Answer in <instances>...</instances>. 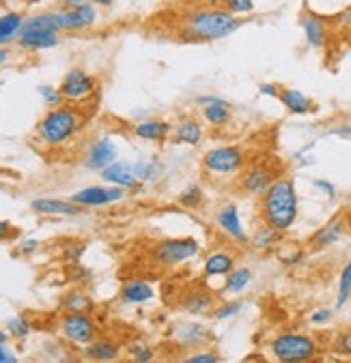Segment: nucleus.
<instances>
[{"instance_id": "f257e3e1", "label": "nucleus", "mask_w": 351, "mask_h": 363, "mask_svg": "<svg viewBox=\"0 0 351 363\" xmlns=\"http://www.w3.org/2000/svg\"><path fill=\"white\" fill-rule=\"evenodd\" d=\"M263 222L276 230H289L298 220V191L296 183L287 177H278L261 196Z\"/></svg>"}, {"instance_id": "f03ea898", "label": "nucleus", "mask_w": 351, "mask_h": 363, "mask_svg": "<svg viewBox=\"0 0 351 363\" xmlns=\"http://www.w3.org/2000/svg\"><path fill=\"white\" fill-rule=\"evenodd\" d=\"M242 26V20L229 11H194L183 22V33L192 41H218L231 37Z\"/></svg>"}, {"instance_id": "7ed1b4c3", "label": "nucleus", "mask_w": 351, "mask_h": 363, "mask_svg": "<svg viewBox=\"0 0 351 363\" xmlns=\"http://www.w3.org/2000/svg\"><path fill=\"white\" fill-rule=\"evenodd\" d=\"M82 114L76 108L56 106L37 125V135L48 147H60L82 129Z\"/></svg>"}, {"instance_id": "20e7f679", "label": "nucleus", "mask_w": 351, "mask_h": 363, "mask_svg": "<svg viewBox=\"0 0 351 363\" xmlns=\"http://www.w3.org/2000/svg\"><path fill=\"white\" fill-rule=\"evenodd\" d=\"M60 41V28L56 22V11L52 13H39L28 20H24L22 30L18 35V45L22 50H50L58 45Z\"/></svg>"}, {"instance_id": "39448f33", "label": "nucleus", "mask_w": 351, "mask_h": 363, "mask_svg": "<svg viewBox=\"0 0 351 363\" xmlns=\"http://www.w3.org/2000/svg\"><path fill=\"white\" fill-rule=\"evenodd\" d=\"M271 354L278 361L285 363H302V361H310L317 357L319 346L310 335L304 333H283L276 335L269 344Z\"/></svg>"}, {"instance_id": "423d86ee", "label": "nucleus", "mask_w": 351, "mask_h": 363, "mask_svg": "<svg viewBox=\"0 0 351 363\" xmlns=\"http://www.w3.org/2000/svg\"><path fill=\"white\" fill-rule=\"evenodd\" d=\"M246 164L244 153L237 147H220V149H212L207 151L202 157V166L205 170L214 172V174H233L237 170H242Z\"/></svg>"}, {"instance_id": "0eeeda50", "label": "nucleus", "mask_w": 351, "mask_h": 363, "mask_svg": "<svg viewBox=\"0 0 351 363\" xmlns=\"http://www.w3.org/2000/svg\"><path fill=\"white\" fill-rule=\"evenodd\" d=\"M156 258L160 264H181V262H188L190 258H194L198 254V243L190 237L185 239H168V241H162L160 245H156L153 250Z\"/></svg>"}, {"instance_id": "6e6552de", "label": "nucleus", "mask_w": 351, "mask_h": 363, "mask_svg": "<svg viewBox=\"0 0 351 363\" xmlns=\"http://www.w3.org/2000/svg\"><path fill=\"white\" fill-rule=\"evenodd\" d=\"M60 331L74 344H91L95 340V323L87 312H67L60 320Z\"/></svg>"}, {"instance_id": "1a4fd4ad", "label": "nucleus", "mask_w": 351, "mask_h": 363, "mask_svg": "<svg viewBox=\"0 0 351 363\" xmlns=\"http://www.w3.org/2000/svg\"><path fill=\"white\" fill-rule=\"evenodd\" d=\"M58 91H60L63 99H67V101H82L95 93V78L89 76L82 69H72L65 74Z\"/></svg>"}, {"instance_id": "9d476101", "label": "nucleus", "mask_w": 351, "mask_h": 363, "mask_svg": "<svg viewBox=\"0 0 351 363\" xmlns=\"http://www.w3.org/2000/svg\"><path fill=\"white\" fill-rule=\"evenodd\" d=\"M278 179V170L267 164H252L239 177V187L250 196H263L267 187Z\"/></svg>"}, {"instance_id": "9b49d317", "label": "nucleus", "mask_w": 351, "mask_h": 363, "mask_svg": "<svg viewBox=\"0 0 351 363\" xmlns=\"http://www.w3.org/2000/svg\"><path fill=\"white\" fill-rule=\"evenodd\" d=\"M97 20V9L91 3H85L80 7H72V9H63L56 11V22L60 33H74V30H87L95 24Z\"/></svg>"}, {"instance_id": "f8f14e48", "label": "nucleus", "mask_w": 351, "mask_h": 363, "mask_svg": "<svg viewBox=\"0 0 351 363\" xmlns=\"http://www.w3.org/2000/svg\"><path fill=\"white\" fill-rule=\"evenodd\" d=\"M123 198V187L112 185V187H87L80 189L72 196V202L78 206H106L112 202H119Z\"/></svg>"}, {"instance_id": "ddd939ff", "label": "nucleus", "mask_w": 351, "mask_h": 363, "mask_svg": "<svg viewBox=\"0 0 351 363\" xmlns=\"http://www.w3.org/2000/svg\"><path fill=\"white\" fill-rule=\"evenodd\" d=\"M117 153H119L117 151V144L112 140H108V138L97 140L93 147H91L89 155H87L85 166L89 170H104V168H108L117 160Z\"/></svg>"}, {"instance_id": "4468645a", "label": "nucleus", "mask_w": 351, "mask_h": 363, "mask_svg": "<svg viewBox=\"0 0 351 363\" xmlns=\"http://www.w3.org/2000/svg\"><path fill=\"white\" fill-rule=\"evenodd\" d=\"M173 337L183 348H198L209 342V331L198 323H183L175 329Z\"/></svg>"}, {"instance_id": "2eb2a0df", "label": "nucleus", "mask_w": 351, "mask_h": 363, "mask_svg": "<svg viewBox=\"0 0 351 363\" xmlns=\"http://www.w3.org/2000/svg\"><path fill=\"white\" fill-rule=\"evenodd\" d=\"M216 222H218V226H220L231 239L242 241V243L248 241V235L244 233V226H242V222H239V213H237V206H235V204H229V206L220 208L218 215H216Z\"/></svg>"}, {"instance_id": "dca6fc26", "label": "nucleus", "mask_w": 351, "mask_h": 363, "mask_svg": "<svg viewBox=\"0 0 351 363\" xmlns=\"http://www.w3.org/2000/svg\"><path fill=\"white\" fill-rule=\"evenodd\" d=\"M31 208L39 215H80V206L76 202L58 198H37Z\"/></svg>"}, {"instance_id": "f3484780", "label": "nucleus", "mask_w": 351, "mask_h": 363, "mask_svg": "<svg viewBox=\"0 0 351 363\" xmlns=\"http://www.w3.org/2000/svg\"><path fill=\"white\" fill-rule=\"evenodd\" d=\"M278 99L283 101V106L291 112V114H310L317 110L315 101L310 97H306L304 93L300 91H293V89H285V91H280Z\"/></svg>"}, {"instance_id": "a211bd4d", "label": "nucleus", "mask_w": 351, "mask_h": 363, "mask_svg": "<svg viewBox=\"0 0 351 363\" xmlns=\"http://www.w3.org/2000/svg\"><path fill=\"white\" fill-rule=\"evenodd\" d=\"M342 235H345V222L336 217V220L325 224L319 233H315V237L310 239V245H313V250H325V247L334 245Z\"/></svg>"}, {"instance_id": "6ab92c4d", "label": "nucleus", "mask_w": 351, "mask_h": 363, "mask_svg": "<svg viewBox=\"0 0 351 363\" xmlns=\"http://www.w3.org/2000/svg\"><path fill=\"white\" fill-rule=\"evenodd\" d=\"M302 28H304V35H306V41L313 45V48H323L328 43V24L325 20H321L319 16H306L302 20Z\"/></svg>"}, {"instance_id": "aec40b11", "label": "nucleus", "mask_w": 351, "mask_h": 363, "mask_svg": "<svg viewBox=\"0 0 351 363\" xmlns=\"http://www.w3.org/2000/svg\"><path fill=\"white\" fill-rule=\"evenodd\" d=\"M102 179L112 183V185H119V187H136L138 185V177L136 172L125 166V164H110L108 168L102 170Z\"/></svg>"}, {"instance_id": "412c9836", "label": "nucleus", "mask_w": 351, "mask_h": 363, "mask_svg": "<svg viewBox=\"0 0 351 363\" xmlns=\"http://www.w3.org/2000/svg\"><path fill=\"white\" fill-rule=\"evenodd\" d=\"M121 299L125 303H149L153 299V288L147 281L131 279V281L123 284Z\"/></svg>"}, {"instance_id": "4be33fe9", "label": "nucleus", "mask_w": 351, "mask_h": 363, "mask_svg": "<svg viewBox=\"0 0 351 363\" xmlns=\"http://www.w3.org/2000/svg\"><path fill=\"white\" fill-rule=\"evenodd\" d=\"M235 267V260L231 254L216 252L205 260V275L207 277H216V275H229Z\"/></svg>"}, {"instance_id": "5701e85b", "label": "nucleus", "mask_w": 351, "mask_h": 363, "mask_svg": "<svg viewBox=\"0 0 351 363\" xmlns=\"http://www.w3.org/2000/svg\"><path fill=\"white\" fill-rule=\"evenodd\" d=\"M171 131V125L168 123H162V121H145L134 127V135L140 138V140H164Z\"/></svg>"}, {"instance_id": "b1692460", "label": "nucleus", "mask_w": 351, "mask_h": 363, "mask_svg": "<svg viewBox=\"0 0 351 363\" xmlns=\"http://www.w3.org/2000/svg\"><path fill=\"white\" fill-rule=\"evenodd\" d=\"M119 354V346L110 340H93L87 350H85V357L87 359H93V361H110V359H117Z\"/></svg>"}, {"instance_id": "393cba45", "label": "nucleus", "mask_w": 351, "mask_h": 363, "mask_svg": "<svg viewBox=\"0 0 351 363\" xmlns=\"http://www.w3.org/2000/svg\"><path fill=\"white\" fill-rule=\"evenodd\" d=\"M22 24H24V18L20 13H5V16H0V45L14 41L20 35Z\"/></svg>"}, {"instance_id": "a878e982", "label": "nucleus", "mask_w": 351, "mask_h": 363, "mask_svg": "<svg viewBox=\"0 0 351 363\" xmlns=\"http://www.w3.org/2000/svg\"><path fill=\"white\" fill-rule=\"evenodd\" d=\"M202 116H205L207 123H212V125L220 127V125L229 123V118H231L229 104H227L225 99H218V101H214V104H207L205 110H202Z\"/></svg>"}, {"instance_id": "bb28decb", "label": "nucleus", "mask_w": 351, "mask_h": 363, "mask_svg": "<svg viewBox=\"0 0 351 363\" xmlns=\"http://www.w3.org/2000/svg\"><path fill=\"white\" fill-rule=\"evenodd\" d=\"M175 133H177L179 142H185V144H192V147H196V144L200 142V138H202V127L196 121L188 118V121H183V123H179L175 127Z\"/></svg>"}, {"instance_id": "cd10ccee", "label": "nucleus", "mask_w": 351, "mask_h": 363, "mask_svg": "<svg viewBox=\"0 0 351 363\" xmlns=\"http://www.w3.org/2000/svg\"><path fill=\"white\" fill-rule=\"evenodd\" d=\"M212 297H209L205 290H194V293H190L185 299H183V308L190 312V314H202L207 312L209 308H212Z\"/></svg>"}, {"instance_id": "c85d7f7f", "label": "nucleus", "mask_w": 351, "mask_h": 363, "mask_svg": "<svg viewBox=\"0 0 351 363\" xmlns=\"http://www.w3.org/2000/svg\"><path fill=\"white\" fill-rule=\"evenodd\" d=\"M63 310H67V312H89V310H93V301L89 295L80 293V290H74V293H69L63 299Z\"/></svg>"}, {"instance_id": "c756f323", "label": "nucleus", "mask_w": 351, "mask_h": 363, "mask_svg": "<svg viewBox=\"0 0 351 363\" xmlns=\"http://www.w3.org/2000/svg\"><path fill=\"white\" fill-rule=\"evenodd\" d=\"M250 279H252V273H250V269H246V267H242V269H235V271H231V273H229L225 290H227V293H233V295H237V293H242V290H244V288L250 284Z\"/></svg>"}, {"instance_id": "7c9ffc66", "label": "nucleus", "mask_w": 351, "mask_h": 363, "mask_svg": "<svg viewBox=\"0 0 351 363\" xmlns=\"http://www.w3.org/2000/svg\"><path fill=\"white\" fill-rule=\"evenodd\" d=\"M349 295H351V262H347L345 269H342V273H340V281H338V301H336V306L342 308V306L347 303Z\"/></svg>"}, {"instance_id": "2f4dec72", "label": "nucleus", "mask_w": 351, "mask_h": 363, "mask_svg": "<svg viewBox=\"0 0 351 363\" xmlns=\"http://www.w3.org/2000/svg\"><path fill=\"white\" fill-rule=\"evenodd\" d=\"M278 237H280V230H276V228H271V226L265 224V228L254 235V245L259 250H269L278 241Z\"/></svg>"}, {"instance_id": "473e14b6", "label": "nucleus", "mask_w": 351, "mask_h": 363, "mask_svg": "<svg viewBox=\"0 0 351 363\" xmlns=\"http://www.w3.org/2000/svg\"><path fill=\"white\" fill-rule=\"evenodd\" d=\"M222 5L233 16H248L254 11V0H222Z\"/></svg>"}, {"instance_id": "72a5a7b5", "label": "nucleus", "mask_w": 351, "mask_h": 363, "mask_svg": "<svg viewBox=\"0 0 351 363\" xmlns=\"http://www.w3.org/2000/svg\"><path fill=\"white\" fill-rule=\"evenodd\" d=\"M7 329H9V335L16 337V340H26L28 333H31V325L26 323V318H9L7 323Z\"/></svg>"}, {"instance_id": "f704fd0d", "label": "nucleus", "mask_w": 351, "mask_h": 363, "mask_svg": "<svg viewBox=\"0 0 351 363\" xmlns=\"http://www.w3.org/2000/svg\"><path fill=\"white\" fill-rule=\"evenodd\" d=\"M179 202L183 204V206H198L200 202H202V191H200V187L198 185H190L185 191H181V196H179Z\"/></svg>"}, {"instance_id": "c9c22d12", "label": "nucleus", "mask_w": 351, "mask_h": 363, "mask_svg": "<svg viewBox=\"0 0 351 363\" xmlns=\"http://www.w3.org/2000/svg\"><path fill=\"white\" fill-rule=\"evenodd\" d=\"M39 93H41V99L45 101V106H50V108H56V106H60V101H63V95H60L58 89L39 86Z\"/></svg>"}, {"instance_id": "e433bc0d", "label": "nucleus", "mask_w": 351, "mask_h": 363, "mask_svg": "<svg viewBox=\"0 0 351 363\" xmlns=\"http://www.w3.org/2000/svg\"><path fill=\"white\" fill-rule=\"evenodd\" d=\"M129 354L136 359V361H151L153 359V350L145 344H136L129 348Z\"/></svg>"}, {"instance_id": "4c0bfd02", "label": "nucleus", "mask_w": 351, "mask_h": 363, "mask_svg": "<svg viewBox=\"0 0 351 363\" xmlns=\"http://www.w3.org/2000/svg\"><path fill=\"white\" fill-rule=\"evenodd\" d=\"M239 310H242V303H229V306H222L220 310H216V312H214V318H218V320L233 318Z\"/></svg>"}, {"instance_id": "58836bf2", "label": "nucleus", "mask_w": 351, "mask_h": 363, "mask_svg": "<svg viewBox=\"0 0 351 363\" xmlns=\"http://www.w3.org/2000/svg\"><path fill=\"white\" fill-rule=\"evenodd\" d=\"M188 363H218L220 357L216 352H198V354H192V357H185Z\"/></svg>"}, {"instance_id": "ea45409f", "label": "nucleus", "mask_w": 351, "mask_h": 363, "mask_svg": "<svg viewBox=\"0 0 351 363\" xmlns=\"http://www.w3.org/2000/svg\"><path fill=\"white\" fill-rule=\"evenodd\" d=\"M18 235V228H14L9 222H3L0 220V241H7V239H11V237H16Z\"/></svg>"}, {"instance_id": "a19ab883", "label": "nucleus", "mask_w": 351, "mask_h": 363, "mask_svg": "<svg viewBox=\"0 0 351 363\" xmlns=\"http://www.w3.org/2000/svg\"><path fill=\"white\" fill-rule=\"evenodd\" d=\"M18 357L5 346V344H0V363H16Z\"/></svg>"}, {"instance_id": "79ce46f5", "label": "nucleus", "mask_w": 351, "mask_h": 363, "mask_svg": "<svg viewBox=\"0 0 351 363\" xmlns=\"http://www.w3.org/2000/svg\"><path fill=\"white\" fill-rule=\"evenodd\" d=\"M315 187H317V189H321L328 198H334V194H336L334 185H332V183H328V181H315Z\"/></svg>"}, {"instance_id": "37998d69", "label": "nucleus", "mask_w": 351, "mask_h": 363, "mask_svg": "<svg viewBox=\"0 0 351 363\" xmlns=\"http://www.w3.org/2000/svg\"><path fill=\"white\" fill-rule=\"evenodd\" d=\"M330 318H332V312H330V310H319V312H315V314L310 316V320L317 323V325H319V323H328Z\"/></svg>"}, {"instance_id": "c03bdc74", "label": "nucleus", "mask_w": 351, "mask_h": 363, "mask_svg": "<svg viewBox=\"0 0 351 363\" xmlns=\"http://www.w3.org/2000/svg\"><path fill=\"white\" fill-rule=\"evenodd\" d=\"M259 91H261V95H267V97H278L280 95V89L276 84H263Z\"/></svg>"}, {"instance_id": "a18cd8bd", "label": "nucleus", "mask_w": 351, "mask_h": 363, "mask_svg": "<svg viewBox=\"0 0 351 363\" xmlns=\"http://www.w3.org/2000/svg\"><path fill=\"white\" fill-rule=\"evenodd\" d=\"M37 247H39V243H37V241H24V243L20 245V252H22V254H33Z\"/></svg>"}, {"instance_id": "49530a36", "label": "nucleus", "mask_w": 351, "mask_h": 363, "mask_svg": "<svg viewBox=\"0 0 351 363\" xmlns=\"http://www.w3.org/2000/svg\"><path fill=\"white\" fill-rule=\"evenodd\" d=\"M85 3H89V0H60V5H63L65 9H72V7H80V5H85Z\"/></svg>"}, {"instance_id": "de8ad7c7", "label": "nucleus", "mask_w": 351, "mask_h": 363, "mask_svg": "<svg viewBox=\"0 0 351 363\" xmlns=\"http://www.w3.org/2000/svg\"><path fill=\"white\" fill-rule=\"evenodd\" d=\"M93 5H97V7H110L114 0H91Z\"/></svg>"}, {"instance_id": "09e8293b", "label": "nucleus", "mask_w": 351, "mask_h": 363, "mask_svg": "<svg viewBox=\"0 0 351 363\" xmlns=\"http://www.w3.org/2000/svg\"><path fill=\"white\" fill-rule=\"evenodd\" d=\"M9 58V50L5 48H0V65H5V60Z\"/></svg>"}, {"instance_id": "8fccbe9b", "label": "nucleus", "mask_w": 351, "mask_h": 363, "mask_svg": "<svg viewBox=\"0 0 351 363\" xmlns=\"http://www.w3.org/2000/svg\"><path fill=\"white\" fill-rule=\"evenodd\" d=\"M7 340H9V335L5 331H0V344H7Z\"/></svg>"}]
</instances>
